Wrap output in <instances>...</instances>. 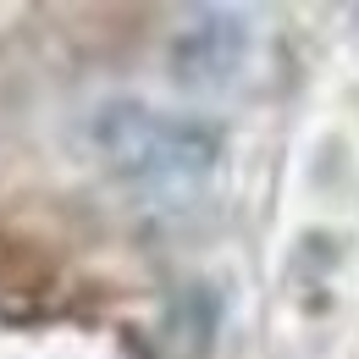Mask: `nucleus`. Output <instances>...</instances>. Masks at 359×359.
I'll return each mask as SVG.
<instances>
[{"label": "nucleus", "mask_w": 359, "mask_h": 359, "mask_svg": "<svg viewBox=\"0 0 359 359\" xmlns=\"http://www.w3.org/2000/svg\"><path fill=\"white\" fill-rule=\"evenodd\" d=\"M216 332H222V293L210 282L177 287L166 304V320H161V343L177 359H205L216 348Z\"/></svg>", "instance_id": "nucleus-3"}, {"label": "nucleus", "mask_w": 359, "mask_h": 359, "mask_svg": "<svg viewBox=\"0 0 359 359\" xmlns=\"http://www.w3.org/2000/svg\"><path fill=\"white\" fill-rule=\"evenodd\" d=\"M89 144L105 161V172L128 182H149V188H172V182H194L222 161V128L205 116H182V111H161L149 100H105L89 116Z\"/></svg>", "instance_id": "nucleus-1"}, {"label": "nucleus", "mask_w": 359, "mask_h": 359, "mask_svg": "<svg viewBox=\"0 0 359 359\" xmlns=\"http://www.w3.org/2000/svg\"><path fill=\"white\" fill-rule=\"evenodd\" d=\"M243 55H249V17L232 11V6H199L177 28L166 61H172V83L177 89L210 94L238 78Z\"/></svg>", "instance_id": "nucleus-2"}]
</instances>
